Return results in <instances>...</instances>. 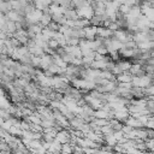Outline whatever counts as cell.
I'll return each mask as SVG.
<instances>
[{
  "mask_svg": "<svg viewBox=\"0 0 154 154\" xmlns=\"http://www.w3.org/2000/svg\"><path fill=\"white\" fill-rule=\"evenodd\" d=\"M77 12H78L79 18H87V19H90L95 14V11H94V7L91 4H87L82 7H78Z\"/></svg>",
  "mask_w": 154,
  "mask_h": 154,
  "instance_id": "obj_1",
  "label": "cell"
},
{
  "mask_svg": "<svg viewBox=\"0 0 154 154\" xmlns=\"http://www.w3.org/2000/svg\"><path fill=\"white\" fill-rule=\"evenodd\" d=\"M85 31V37L87 40H95L97 37V26L95 25H89L87 28H84Z\"/></svg>",
  "mask_w": 154,
  "mask_h": 154,
  "instance_id": "obj_2",
  "label": "cell"
},
{
  "mask_svg": "<svg viewBox=\"0 0 154 154\" xmlns=\"http://www.w3.org/2000/svg\"><path fill=\"white\" fill-rule=\"evenodd\" d=\"M55 138H57L59 142H61V143L70 142V140H71V132H69L67 130H64V129H63V130H60V131L57 132Z\"/></svg>",
  "mask_w": 154,
  "mask_h": 154,
  "instance_id": "obj_3",
  "label": "cell"
},
{
  "mask_svg": "<svg viewBox=\"0 0 154 154\" xmlns=\"http://www.w3.org/2000/svg\"><path fill=\"white\" fill-rule=\"evenodd\" d=\"M103 140H105V143L106 144H108V146H116V144H118V140L116 138V136H114V134L112 132V134H107V135H103Z\"/></svg>",
  "mask_w": 154,
  "mask_h": 154,
  "instance_id": "obj_4",
  "label": "cell"
},
{
  "mask_svg": "<svg viewBox=\"0 0 154 154\" xmlns=\"http://www.w3.org/2000/svg\"><path fill=\"white\" fill-rule=\"evenodd\" d=\"M132 77H134V75H131L129 71H126V72H123V73L118 75L117 76V81L118 82H131Z\"/></svg>",
  "mask_w": 154,
  "mask_h": 154,
  "instance_id": "obj_5",
  "label": "cell"
},
{
  "mask_svg": "<svg viewBox=\"0 0 154 154\" xmlns=\"http://www.w3.org/2000/svg\"><path fill=\"white\" fill-rule=\"evenodd\" d=\"M52 20H53L52 13H43L42 17H41V19H40V23H41L43 26H47Z\"/></svg>",
  "mask_w": 154,
  "mask_h": 154,
  "instance_id": "obj_6",
  "label": "cell"
},
{
  "mask_svg": "<svg viewBox=\"0 0 154 154\" xmlns=\"http://www.w3.org/2000/svg\"><path fill=\"white\" fill-rule=\"evenodd\" d=\"M130 10H131V5H129V4H122L119 6V12L123 14H128L130 12Z\"/></svg>",
  "mask_w": 154,
  "mask_h": 154,
  "instance_id": "obj_7",
  "label": "cell"
}]
</instances>
